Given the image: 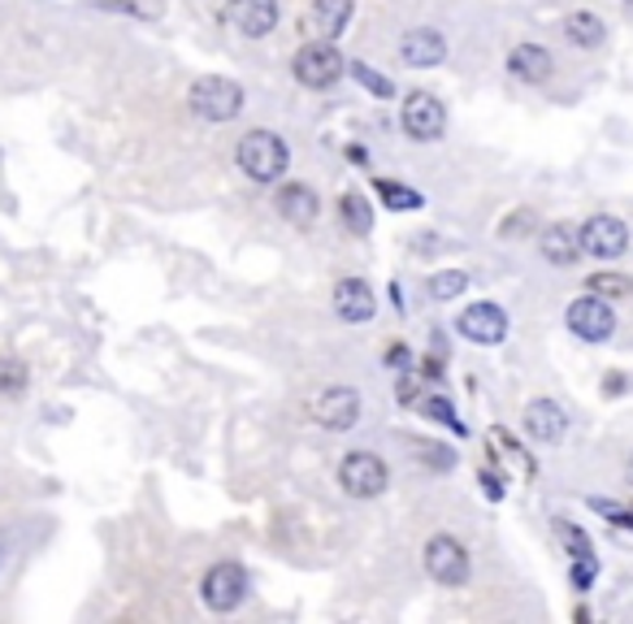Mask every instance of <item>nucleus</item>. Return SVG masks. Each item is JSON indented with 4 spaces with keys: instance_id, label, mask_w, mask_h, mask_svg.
Here are the masks:
<instances>
[{
    "instance_id": "nucleus-6",
    "label": "nucleus",
    "mask_w": 633,
    "mask_h": 624,
    "mask_svg": "<svg viewBox=\"0 0 633 624\" xmlns=\"http://www.w3.org/2000/svg\"><path fill=\"white\" fill-rule=\"evenodd\" d=\"M339 486L352 499H378L382 491L390 486V469L382 464L374 451H352L339 464Z\"/></svg>"
},
{
    "instance_id": "nucleus-10",
    "label": "nucleus",
    "mask_w": 633,
    "mask_h": 624,
    "mask_svg": "<svg viewBox=\"0 0 633 624\" xmlns=\"http://www.w3.org/2000/svg\"><path fill=\"white\" fill-rule=\"evenodd\" d=\"M313 421H317L321 429H335V434L352 429V425L361 421V395H356L352 386H326V390L313 399Z\"/></svg>"
},
{
    "instance_id": "nucleus-33",
    "label": "nucleus",
    "mask_w": 633,
    "mask_h": 624,
    "mask_svg": "<svg viewBox=\"0 0 633 624\" xmlns=\"http://www.w3.org/2000/svg\"><path fill=\"white\" fill-rule=\"evenodd\" d=\"M482 486H487V495H491V499H504V478H495V473H482Z\"/></svg>"
},
{
    "instance_id": "nucleus-8",
    "label": "nucleus",
    "mask_w": 633,
    "mask_h": 624,
    "mask_svg": "<svg viewBox=\"0 0 633 624\" xmlns=\"http://www.w3.org/2000/svg\"><path fill=\"white\" fill-rule=\"evenodd\" d=\"M564 321H568V330H573L582 343H608V339L617 334V313H612V304H608L603 295H582V299H573L568 313H564Z\"/></svg>"
},
{
    "instance_id": "nucleus-5",
    "label": "nucleus",
    "mask_w": 633,
    "mask_h": 624,
    "mask_svg": "<svg viewBox=\"0 0 633 624\" xmlns=\"http://www.w3.org/2000/svg\"><path fill=\"white\" fill-rule=\"evenodd\" d=\"M421 560H425V573H430L438 586H465V581H469V551H465V542L452 538V533H434V538L425 542Z\"/></svg>"
},
{
    "instance_id": "nucleus-23",
    "label": "nucleus",
    "mask_w": 633,
    "mask_h": 624,
    "mask_svg": "<svg viewBox=\"0 0 633 624\" xmlns=\"http://www.w3.org/2000/svg\"><path fill=\"white\" fill-rule=\"evenodd\" d=\"M26 365L17 361V356H9V352H0V395H22L26 390Z\"/></svg>"
},
{
    "instance_id": "nucleus-27",
    "label": "nucleus",
    "mask_w": 633,
    "mask_h": 624,
    "mask_svg": "<svg viewBox=\"0 0 633 624\" xmlns=\"http://www.w3.org/2000/svg\"><path fill=\"white\" fill-rule=\"evenodd\" d=\"M348 74H352L361 87H370L378 101H390V96H395V83H390V79H382V74H374L365 61H352V66H348Z\"/></svg>"
},
{
    "instance_id": "nucleus-12",
    "label": "nucleus",
    "mask_w": 633,
    "mask_h": 624,
    "mask_svg": "<svg viewBox=\"0 0 633 624\" xmlns=\"http://www.w3.org/2000/svg\"><path fill=\"white\" fill-rule=\"evenodd\" d=\"M456 326L469 343H482V348H495L507 339V313L500 304H469Z\"/></svg>"
},
{
    "instance_id": "nucleus-14",
    "label": "nucleus",
    "mask_w": 633,
    "mask_h": 624,
    "mask_svg": "<svg viewBox=\"0 0 633 624\" xmlns=\"http://www.w3.org/2000/svg\"><path fill=\"white\" fill-rule=\"evenodd\" d=\"M399 57H403L408 66H417V70H430V66L447 61V39H443L434 26H417V31H408V35H403Z\"/></svg>"
},
{
    "instance_id": "nucleus-16",
    "label": "nucleus",
    "mask_w": 633,
    "mask_h": 624,
    "mask_svg": "<svg viewBox=\"0 0 633 624\" xmlns=\"http://www.w3.org/2000/svg\"><path fill=\"white\" fill-rule=\"evenodd\" d=\"M278 0H235L231 4V22H235V31L239 35H248V39H260V35H269L273 26H278Z\"/></svg>"
},
{
    "instance_id": "nucleus-22",
    "label": "nucleus",
    "mask_w": 633,
    "mask_h": 624,
    "mask_svg": "<svg viewBox=\"0 0 633 624\" xmlns=\"http://www.w3.org/2000/svg\"><path fill=\"white\" fill-rule=\"evenodd\" d=\"M378 200L382 209H390V213H412V209L425 204L421 191H412V187H403V183H390V178H378Z\"/></svg>"
},
{
    "instance_id": "nucleus-9",
    "label": "nucleus",
    "mask_w": 633,
    "mask_h": 624,
    "mask_svg": "<svg viewBox=\"0 0 633 624\" xmlns=\"http://www.w3.org/2000/svg\"><path fill=\"white\" fill-rule=\"evenodd\" d=\"M577 235H582V251L595 256V260H617V256H625V248H630V231H625V222L612 217V213L586 217V226H582Z\"/></svg>"
},
{
    "instance_id": "nucleus-13",
    "label": "nucleus",
    "mask_w": 633,
    "mask_h": 624,
    "mask_svg": "<svg viewBox=\"0 0 633 624\" xmlns=\"http://www.w3.org/2000/svg\"><path fill=\"white\" fill-rule=\"evenodd\" d=\"M335 313H339L343 321H352V326L370 321V317L378 313V295H374V286H370L365 278H343V282L335 286Z\"/></svg>"
},
{
    "instance_id": "nucleus-30",
    "label": "nucleus",
    "mask_w": 633,
    "mask_h": 624,
    "mask_svg": "<svg viewBox=\"0 0 633 624\" xmlns=\"http://www.w3.org/2000/svg\"><path fill=\"white\" fill-rule=\"evenodd\" d=\"M560 538H564V546L573 551V560H586V555H595V551H590V538H586L577 525H560Z\"/></svg>"
},
{
    "instance_id": "nucleus-15",
    "label": "nucleus",
    "mask_w": 633,
    "mask_h": 624,
    "mask_svg": "<svg viewBox=\"0 0 633 624\" xmlns=\"http://www.w3.org/2000/svg\"><path fill=\"white\" fill-rule=\"evenodd\" d=\"M525 429H529L534 443H560L564 429H568V416H564V408L555 399H534L525 408Z\"/></svg>"
},
{
    "instance_id": "nucleus-29",
    "label": "nucleus",
    "mask_w": 633,
    "mask_h": 624,
    "mask_svg": "<svg viewBox=\"0 0 633 624\" xmlns=\"http://www.w3.org/2000/svg\"><path fill=\"white\" fill-rule=\"evenodd\" d=\"M590 507H595L599 516H608L612 525H621V529H633V507H621V503H612V499H590Z\"/></svg>"
},
{
    "instance_id": "nucleus-20",
    "label": "nucleus",
    "mask_w": 633,
    "mask_h": 624,
    "mask_svg": "<svg viewBox=\"0 0 633 624\" xmlns=\"http://www.w3.org/2000/svg\"><path fill=\"white\" fill-rule=\"evenodd\" d=\"M564 35H568L577 48H599V44L608 39V26H603V17H599V13L577 9V13H568V17H564Z\"/></svg>"
},
{
    "instance_id": "nucleus-32",
    "label": "nucleus",
    "mask_w": 633,
    "mask_h": 624,
    "mask_svg": "<svg viewBox=\"0 0 633 624\" xmlns=\"http://www.w3.org/2000/svg\"><path fill=\"white\" fill-rule=\"evenodd\" d=\"M395 395H399V403H412V399H417V381H412V377H399Z\"/></svg>"
},
{
    "instance_id": "nucleus-11",
    "label": "nucleus",
    "mask_w": 633,
    "mask_h": 624,
    "mask_svg": "<svg viewBox=\"0 0 633 624\" xmlns=\"http://www.w3.org/2000/svg\"><path fill=\"white\" fill-rule=\"evenodd\" d=\"M352 13H356V0H313L300 26H304V35H313V39H326V44H335V39H339V35L348 31Z\"/></svg>"
},
{
    "instance_id": "nucleus-21",
    "label": "nucleus",
    "mask_w": 633,
    "mask_h": 624,
    "mask_svg": "<svg viewBox=\"0 0 633 624\" xmlns=\"http://www.w3.org/2000/svg\"><path fill=\"white\" fill-rule=\"evenodd\" d=\"M339 222L352 231V235H370L374 231V209L361 191H343L339 196Z\"/></svg>"
},
{
    "instance_id": "nucleus-1",
    "label": "nucleus",
    "mask_w": 633,
    "mask_h": 624,
    "mask_svg": "<svg viewBox=\"0 0 633 624\" xmlns=\"http://www.w3.org/2000/svg\"><path fill=\"white\" fill-rule=\"evenodd\" d=\"M235 161H239V169H244L253 183L273 187V183H282V174H286V165H291V152H286L282 134H273V130H248V134L239 139V148H235Z\"/></svg>"
},
{
    "instance_id": "nucleus-26",
    "label": "nucleus",
    "mask_w": 633,
    "mask_h": 624,
    "mask_svg": "<svg viewBox=\"0 0 633 624\" xmlns=\"http://www.w3.org/2000/svg\"><path fill=\"white\" fill-rule=\"evenodd\" d=\"M590 295H603V299H621V295H633V282L625 273H595L590 282Z\"/></svg>"
},
{
    "instance_id": "nucleus-2",
    "label": "nucleus",
    "mask_w": 633,
    "mask_h": 624,
    "mask_svg": "<svg viewBox=\"0 0 633 624\" xmlns=\"http://www.w3.org/2000/svg\"><path fill=\"white\" fill-rule=\"evenodd\" d=\"M187 105L204 122H231V118L244 114V87L235 79H226V74H204V79L191 83Z\"/></svg>"
},
{
    "instance_id": "nucleus-28",
    "label": "nucleus",
    "mask_w": 633,
    "mask_h": 624,
    "mask_svg": "<svg viewBox=\"0 0 633 624\" xmlns=\"http://www.w3.org/2000/svg\"><path fill=\"white\" fill-rule=\"evenodd\" d=\"M96 4L114 13H134V17H161V0H96Z\"/></svg>"
},
{
    "instance_id": "nucleus-17",
    "label": "nucleus",
    "mask_w": 633,
    "mask_h": 624,
    "mask_svg": "<svg viewBox=\"0 0 633 624\" xmlns=\"http://www.w3.org/2000/svg\"><path fill=\"white\" fill-rule=\"evenodd\" d=\"M507 70H512V79H520V83H547L551 70H555V61H551V52H547L542 44H516V48L507 52Z\"/></svg>"
},
{
    "instance_id": "nucleus-19",
    "label": "nucleus",
    "mask_w": 633,
    "mask_h": 624,
    "mask_svg": "<svg viewBox=\"0 0 633 624\" xmlns=\"http://www.w3.org/2000/svg\"><path fill=\"white\" fill-rule=\"evenodd\" d=\"M538 251H542L551 264H573V260L582 256V235H577L573 226L555 222V226H547V231H542V239H538Z\"/></svg>"
},
{
    "instance_id": "nucleus-3",
    "label": "nucleus",
    "mask_w": 633,
    "mask_h": 624,
    "mask_svg": "<svg viewBox=\"0 0 633 624\" xmlns=\"http://www.w3.org/2000/svg\"><path fill=\"white\" fill-rule=\"evenodd\" d=\"M343 57H339V48L335 44H326V39H308L295 57H291V74H295V83L300 87H308V92H326V87H335L339 79H343Z\"/></svg>"
},
{
    "instance_id": "nucleus-31",
    "label": "nucleus",
    "mask_w": 633,
    "mask_h": 624,
    "mask_svg": "<svg viewBox=\"0 0 633 624\" xmlns=\"http://www.w3.org/2000/svg\"><path fill=\"white\" fill-rule=\"evenodd\" d=\"M595 573H599V564H595V555H586V560H573V586H577V590H590V581H595Z\"/></svg>"
},
{
    "instance_id": "nucleus-7",
    "label": "nucleus",
    "mask_w": 633,
    "mask_h": 624,
    "mask_svg": "<svg viewBox=\"0 0 633 624\" xmlns=\"http://www.w3.org/2000/svg\"><path fill=\"white\" fill-rule=\"evenodd\" d=\"M399 126H403L408 139L434 143V139H443V130H447V109H443V101L430 96V92H408V96H403V109H399Z\"/></svg>"
},
{
    "instance_id": "nucleus-4",
    "label": "nucleus",
    "mask_w": 633,
    "mask_h": 624,
    "mask_svg": "<svg viewBox=\"0 0 633 624\" xmlns=\"http://www.w3.org/2000/svg\"><path fill=\"white\" fill-rule=\"evenodd\" d=\"M244 599H248V573H244V564L222 560V564H213V568L204 573V581H200V603H204L209 612L226 616V612H235Z\"/></svg>"
},
{
    "instance_id": "nucleus-25",
    "label": "nucleus",
    "mask_w": 633,
    "mask_h": 624,
    "mask_svg": "<svg viewBox=\"0 0 633 624\" xmlns=\"http://www.w3.org/2000/svg\"><path fill=\"white\" fill-rule=\"evenodd\" d=\"M421 416H430V421H438V425H452L456 434H465V421L456 416V408H452L443 395H425V399H421Z\"/></svg>"
},
{
    "instance_id": "nucleus-24",
    "label": "nucleus",
    "mask_w": 633,
    "mask_h": 624,
    "mask_svg": "<svg viewBox=\"0 0 633 624\" xmlns=\"http://www.w3.org/2000/svg\"><path fill=\"white\" fill-rule=\"evenodd\" d=\"M465 286H469V273H465V269H438V273L430 278V295H434V299H456Z\"/></svg>"
},
{
    "instance_id": "nucleus-18",
    "label": "nucleus",
    "mask_w": 633,
    "mask_h": 624,
    "mask_svg": "<svg viewBox=\"0 0 633 624\" xmlns=\"http://www.w3.org/2000/svg\"><path fill=\"white\" fill-rule=\"evenodd\" d=\"M273 209L291 222V226H313L317 222V191L304 187V183H286L273 200Z\"/></svg>"
},
{
    "instance_id": "nucleus-35",
    "label": "nucleus",
    "mask_w": 633,
    "mask_h": 624,
    "mask_svg": "<svg viewBox=\"0 0 633 624\" xmlns=\"http://www.w3.org/2000/svg\"><path fill=\"white\" fill-rule=\"evenodd\" d=\"M625 9H630V13H633V0H625Z\"/></svg>"
},
{
    "instance_id": "nucleus-34",
    "label": "nucleus",
    "mask_w": 633,
    "mask_h": 624,
    "mask_svg": "<svg viewBox=\"0 0 633 624\" xmlns=\"http://www.w3.org/2000/svg\"><path fill=\"white\" fill-rule=\"evenodd\" d=\"M412 356H408V348L403 343H390V352H386V365H408Z\"/></svg>"
}]
</instances>
